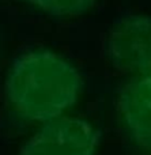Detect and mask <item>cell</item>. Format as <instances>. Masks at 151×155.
<instances>
[{
  "label": "cell",
  "mask_w": 151,
  "mask_h": 155,
  "mask_svg": "<svg viewBox=\"0 0 151 155\" xmlns=\"http://www.w3.org/2000/svg\"><path fill=\"white\" fill-rule=\"evenodd\" d=\"M109 46L113 59L130 70L151 71V19L130 18L112 33Z\"/></svg>",
  "instance_id": "cell-1"
},
{
  "label": "cell",
  "mask_w": 151,
  "mask_h": 155,
  "mask_svg": "<svg viewBox=\"0 0 151 155\" xmlns=\"http://www.w3.org/2000/svg\"><path fill=\"white\" fill-rule=\"evenodd\" d=\"M44 11L54 15H75L87 11L95 0H31Z\"/></svg>",
  "instance_id": "cell-2"
}]
</instances>
